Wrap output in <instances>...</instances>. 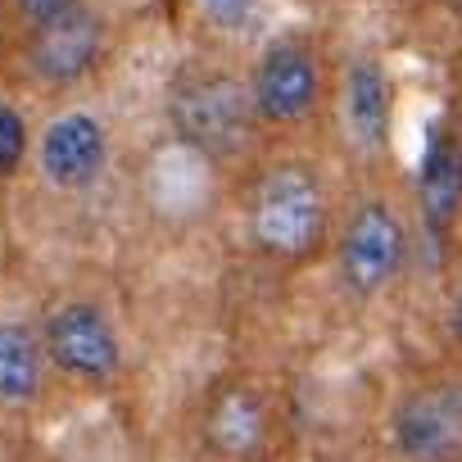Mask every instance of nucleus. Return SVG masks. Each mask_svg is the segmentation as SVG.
Masks as SVG:
<instances>
[{
    "label": "nucleus",
    "mask_w": 462,
    "mask_h": 462,
    "mask_svg": "<svg viewBox=\"0 0 462 462\" xmlns=\"http://www.w3.org/2000/svg\"><path fill=\"white\" fill-rule=\"evenodd\" d=\"M327 222H331L327 186L309 163L295 159L268 168L245 204L250 245L277 263H304L309 254H318V245L327 241Z\"/></svg>",
    "instance_id": "1"
},
{
    "label": "nucleus",
    "mask_w": 462,
    "mask_h": 462,
    "mask_svg": "<svg viewBox=\"0 0 462 462\" xmlns=\"http://www.w3.org/2000/svg\"><path fill=\"white\" fill-rule=\"evenodd\" d=\"M168 118H172V132L181 145H190L204 159H226L250 141L259 114L250 100V82L199 69V73L177 78V87L168 96Z\"/></svg>",
    "instance_id": "2"
},
{
    "label": "nucleus",
    "mask_w": 462,
    "mask_h": 462,
    "mask_svg": "<svg viewBox=\"0 0 462 462\" xmlns=\"http://www.w3.org/2000/svg\"><path fill=\"white\" fill-rule=\"evenodd\" d=\"M42 340H46L51 367L82 385H105L123 372V336H118L114 318L91 300L60 304L46 318Z\"/></svg>",
    "instance_id": "3"
},
{
    "label": "nucleus",
    "mask_w": 462,
    "mask_h": 462,
    "mask_svg": "<svg viewBox=\"0 0 462 462\" xmlns=\"http://www.w3.org/2000/svg\"><path fill=\"white\" fill-rule=\"evenodd\" d=\"M408 263V226L403 217L385 204V199H367L354 208V217L340 231V250H336V268L340 282L367 300L381 295Z\"/></svg>",
    "instance_id": "4"
},
{
    "label": "nucleus",
    "mask_w": 462,
    "mask_h": 462,
    "mask_svg": "<svg viewBox=\"0 0 462 462\" xmlns=\"http://www.w3.org/2000/svg\"><path fill=\"white\" fill-rule=\"evenodd\" d=\"M250 100H254L259 123H268V127L304 123L322 100V69H318L313 46L304 37L268 42L254 64V78H250Z\"/></svg>",
    "instance_id": "5"
},
{
    "label": "nucleus",
    "mask_w": 462,
    "mask_h": 462,
    "mask_svg": "<svg viewBox=\"0 0 462 462\" xmlns=\"http://www.w3.org/2000/svg\"><path fill=\"white\" fill-rule=\"evenodd\" d=\"M390 439L403 462H462V381L408 390L390 412Z\"/></svg>",
    "instance_id": "6"
},
{
    "label": "nucleus",
    "mask_w": 462,
    "mask_h": 462,
    "mask_svg": "<svg viewBox=\"0 0 462 462\" xmlns=\"http://www.w3.org/2000/svg\"><path fill=\"white\" fill-rule=\"evenodd\" d=\"M105 55V19L73 0L55 19L28 28V69L46 87H73L82 82Z\"/></svg>",
    "instance_id": "7"
},
{
    "label": "nucleus",
    "mask_w": 462,
    "mask_h": 462,
    "mask_svg": "<svg viewBox=\"0 0 462 462\" xmlns=\"http://www.w3.org/2000/svg\"><path fill=\"white\" fill-rule=\"evenodd\" d=\"M37 163H42L46 181L60 186V190L96 186L105 177V168H109V132H105V123L96 114H87V109L60 114L42 132Z\"/></svg>",
    "instance_id": "8"
},
{
    "label": "nucleus",
    "mask_w": 462,
    "mask_h": 462,
    "mask_svg": "<svg viewBox=\"0 0 462 462\" xmlns=\"http://www.w3.org/2000/svg\"><path fill=\"white\" fill-rule=\"evenodd\" d=\"M390 123H394L390 73L372 55H358L345 69V127L363 150H381L390 141Z\"/></svg>",
    "instance_id": "9"
},
{
    "label": "nucleus",
    "mask_w": 462,
    "mask_h": 462,
    "mask_svg": "<svg viewBox=\"0 0 462 462\" xmlns=\"http://www.w3.org/2000/svg\"><path fill=\"white\" fill-rule=\"evenodd\" d=\"M417 204H421V222L444 236L462 213V141L439 127L426 145L421 172H417Z\"/></svg>",
    "instance_id": "10"
},
{
    "label": "nucleus",
    "mask_w": 462,
    "mask_h": 462,
    "mask_svg": "<svg viewBox=\"0 0 462 462\" xmlns=\"http://www.w3.org/2000/svg\"><path fill=\"white\" fill-rule=\"evenodd\" d=\"M46 340L28 322H0V403L23 408L46 385Z\"/></svg>",
    "instance_id": "11"
},
{
    "label": "nucleus",
    "mask_w": 462,
    "mask_h": 462,
    "mask_svg": "<svg viewBox=\"0 0 462 462\" xmlns=\"http://www.w3.org/2000/svg\"><path fill=\"white\" fill-rule=\"evenodd\" d=\"M208 439L226 457L259 453L263 439H268V403L254 390H245V385L222 390L217 403H213V412H208Z\"/></svg>",
    "instance_id": "12"
},
{
    "label": "nucleus",
    "mask_w": 462,
    "mask_h": 462,
    "mask_svg": "<svg viewBox=\"0 0 462 462\" xmlns=\"http://www.w3.org/2000/svg\"><path fill=\"white\" fill-rule=\"evenodd\" d=\"M32 150V132H28V118L10 105V100H0V177H14L23 168Z\"/></svg>",
    "instance_id": "13"
},
{
    "label": "nucleus",
    "mask_w": 462,
    "mask_h": 462,
    "mask_svg": "<svg viewBox=\"0 0 462 462\" xmlns=\"http://www.w3.org/2000/svg\"><path fill=\"white\" fill-rule=\"evenodd\" d=\"M199 5L208 10V19H213V23H222V28H236V23L250 14L254 0H199Z\"/></svg>",
    "instance_id": "14"
},
{
    "label": "nucleus",
    "mask_w": 462,
    "mask_h": 462,
    "mask_svg": "<svg viewBox=\"0 0 462 462\" xmlns=\"http://www.w3.org/2000/svg\"><path fill=\"white\" fill-rule=\"evenodd\" d=\"M73 0H14V10L23 14V23L28 28H37V23H46V19H55L60 10H69Z\"/></svg>",
    "instance_id": "15"
},
{
    "label": "nucleus",
    "mask_w": 462,
    "mask_h": 462,
    "mask_svg": "<svg viewBox=\"0 0 462 462\" xmlns=\"http://www.w3.org/2000/svg\"><path fill=\"white\" fill-rule=\"evenodd\" d=\"M453 340L462 345V295H457V304H453Z\"/></svg>",
    "instance_id": "16"
},
{
    "label": "nucleus",
    "mask_w": 462,
    "mask_h": 462,
    "mask_svg": "<svg viewBox=\"0 0 462 462\" xmlns=\"http://www.w3.org/2000/svg\"><path fill=\"white\" fill-rule=\"evenodd\" d=\"M448 5H453V10H457V14H462V0H448Z\"/></svg>",
    "instance_id": "17"
}]
</instances>
